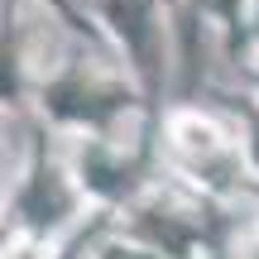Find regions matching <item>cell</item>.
I'll return each instance as SVG.
<instances>
[{"mask_svg": "<svg viewBox=\"0 0 259 259\" xmlns=\"http://www.w3.org/2000/svg\"><path fill=\"white\" fill-rule=\"evenodd\" d=\"M24 211L34 216V221H48V211H63V192H58V183L38 178V187L24 197Z\"/></svg>", "mask_w": 259, "mask_h": 259, "instance_id": "6da1fadb", "label": "cell"}]
</instances>
